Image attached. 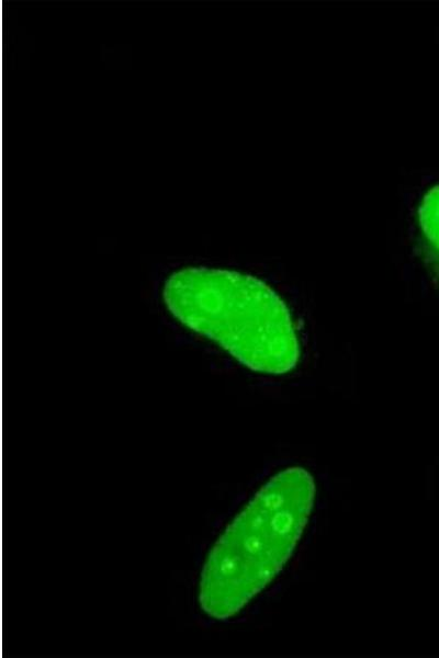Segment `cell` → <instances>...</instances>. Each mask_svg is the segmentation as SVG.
<instances>
[{"label":"cell","mask_w":439,"mask_h":658,"mask_svg":"<svg viewBox=\"0 0 439 658\" xmlns=\"http://www.w3.org/2000/svg\"><path fill=\"white\" fill-rule=\"evenodd\" d=\"M162 297L182 325L215 341L246 367L281 375L297 365L300 341L290 309L261 280L190 266L166 280Z\"/></svg>","instance_id":"cell-2"},{"label":"cell","mask_w":439,"mask_h":658,"mask_svg":"<svg viewBox=\"0 0 439 658\" xmlns=\"http://www.w3.org/2000/svg\"><path fill=\"white\" fill-rule=\"evenodd\" d=\"M417 219L427 256L439 277V183L432 185L423 195Z\"/></svg>","instance_id":"cell-3"},{"label":"cell","mask_w":439,"mask_h":658,"mask_svg":"<svg viewBox=\"0 0 439 658\" xmlns=\"http://www.w3.org/2000/svg\"><path fill=\"white\" fill-rule=\"evenodd\" d=\"M315 481L305 468L272 476L219 535L204 563L199 602L211 617L237 614L283 569L307 525Z\"/></svg>","instance_id":"cell-1"}]
</instances>
